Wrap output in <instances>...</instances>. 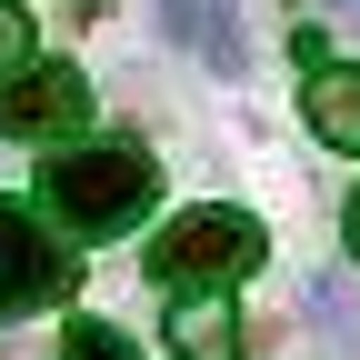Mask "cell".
<instances>
[{
	"instance_id": "obj_3",
	"label": "cell",
	"mask_w": 360,
	"mask_h": 360,
	"mask_svg": "<svg viewBox=\"0 0 360 360\" xmlns=\"http://www.w3.org/2000/svg\"><path fill=\"white\" fill-rule=\"evenodd\" d=\"M70 300V250L40 210L0 200V321H30V310Z\"/></svg>"
},
{
	"instance_id": "obj_9",
	"label": "cell",
	"mask_w": 360,
	"mask_h": 360,
	"mask_svg": "<svg viewBox=\"0 0 360 360\" xmlns=\"http://www.w3.org/2000/svg\"><path fill=\"white\" fill-rule=\"evenodd\" d=\"M30 51H40V40H30V11H20V0H0V80L30 70Z\"/></svg>"
},
{
	"instance_id": "obj_11",
	"label": "cell",
	"mask_w": 360,
	"mask_h": 360,
	"mask_svg": "<svg viewBox=\"0 0 360 360\" xmlns=\"http://www.w3.org/2000/svg\"><path fill=\"white\" fill-rule=\"evenodd\" d=\"M321 11H330V20H350V30H360V0H321Z\"/></svg>"
},
{
	"instance_id": "obj_7",
	"label": "cell",
	"mask_w": 360,
	"mask_h": 360,
	"mask_svg": "<svg viewBox=\"0 0 360 360\" xmlns=\"http://www.w3.org/2000/svg\"><path fill=\"white\" fill-rule=\"evenodd\" d=\"M310 321H321V340H330L340 360H360V300L340 290V270H330V281H310Z\"/></svg>"
},
{
	"instance_id": "obj_5",
	"label": "cell",
	"mask_w": 360,
	"mask_h": 360,
	"mask_svg": "<svg viewBox=\"0 0 360 360\" xmlns=\"http://www.w3.org/2000/svg\"><path fill=\"white\" fill-rule=\"evenodd\" d=\"M170 350H180V360H240V310L220 300V290L170 300Z\"/></svg>"
},
{
	"instance_id": "obj_4",
	"label": "cell",
	"mask_w": 360,
	"mask_h": 360,
	"mask_svg": "<svg viewBox=\"0 0 360 360\" xmlns=\"http://www.w3.org/2000/svg\"><path fill=\"white\" fill-rule=\"evenodd\" d=\"M80 120H90V80L70 60H30V70L0 80V130H11V141H60Z\"/></svg>"
},
{
	"instance_id": "obj_2",
	"label": "cell",
	"mask_w": 360,
	"mask_h": 360,
	"mask_svg": "<svg viewBox=\"0 0 360 360\" xmlns=\"http://www.w3.org/2000/svg\"><path fill=\"white\" fill-rule=\"evenodd\" d=\"M260 220L250 210H180L170 231L150 240V281H170V290H220V281H240V270H260Z\"/></svg>"
},
{
	"instance_id": "obj_1",
	"label": "cell",
	"mask_w": 360,
	"mask_h": 360,
	"mask_svg": "<svg viewBox=\"0 0 360 360\" xmlns=\"http://www.w3.org/2000/svg\"><path fill=\"white\" fill-rule=\"evenodd\" d=\"M150 191H160V170H150V150L141 141H101V150H60L51 170H40V200H51L80 240H120L130 220L150 210Z\"/></svg>"
},
{
	"instance_id": "obj_6",
	"label": "cell",
	"mask_w": 360,
	"mask_h": 360,
	"mask_svg": "<svg viewBox=\"0 0 360 360\" xmlns=\"http://www.w3.org/2000/svg\"><path fill=\"white\" fill-rule=\"evenodd\" d=\"M300 110H310V130H321L330 150H360V70H310Z\"/></svg>"
},
{
	"instance_id": "obj_12",
	"label": "cell",
	"mask_w": 360,
	"mask_h": 360,
	"mask_svg": "<svg viewBox=\"0 0 360 360\" xmlns=\"http://www.w3.org/2000/svg\"><path fill=\"white\" fill-rule=\"evenodd\" d=\"M350 250H360V191H350Z\"/></svg>"
},
{
	"instance_id": "obj_8",
	"label": "cell",
	"mask_w": 360,
	"mask_h": 360,
	"mask_svg": "<svg viewBox=\"0 0 360 360\" xmlns=\"http://www.w3.org/2000/svg\"><path fill=\"white\" fill-rule=\"evenodd\" d=\"M60 360H141V350H130V330H110V321H70Z\"/></svg>"
},
{
	"instance_id": "obj_10",
	"label": "cell",
	"mask_w": 360,
	"mask_h": 360,
	"mask_svg": "<svg viewBox=\"0 0 360 360\" xmlns=\"http://www.w3.org/2000/svg\"><path fill=\"white\" fill-rule=\"evenodd\" d=\"M160 20H170V40H200L210 20H200V0H160Z\"/></svg>"
}]
</instances>
